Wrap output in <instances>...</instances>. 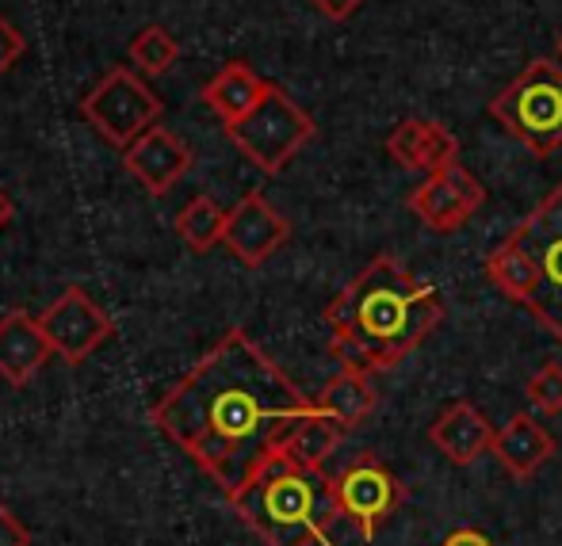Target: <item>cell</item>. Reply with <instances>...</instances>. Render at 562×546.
<instances>
[{
    "instance_id": "cell-16",
    "label": "cell",
    "mask_w": 562,
    "mask_h": 546,
    "mask_svg": "<svg viewBox=\"0 0 562 546\" xmlns=\"http://www.w3.org/2000/svg\"><path fill=\"white\" fill-rule=\"evenodd\" d=\"M490 451H494L497 463H502L513 478H532V474L555 455V436H551L536 417L517 413L497 429L494 447Z\"/></svg>"
},
{
    "instance_id": "cell-14",
    "label": "cell",
    "mask_w": 562,
    "mask_h": 546,
    "mask_svg": "<svg viewBox=\"0 0 562 546\" xmlns=\"http://www.w3.org/2000/svg\"><path fill=\"white\" fill-rule=\"evenodd\" d=\"M494 436H497V429L486 421V413H482L474 401H456V406H448L445 413L437 417V424L429 429V443L456 466H471L482 451L494 447Z\"/></svg>"
},
{
    "instance_id": "cell-22",
    "label": "cell",
    "mask_w": 562,
    "mask_h": 546,
    "mask_svg": "<svg viewBox=\"0 0 562 546\" xmlns=\"http://www.w3.org/2000/svg\"><path fill=\"white\" fill-rule=\"evenodd\" d=\"M525 394L540 413L559 417L562 413V363H543V367L528 378Z\"/></svg>"
},
{
    "instance_id": "cell-2",
    "label": "cell",
    "mask_w": 562,
    "mask_h": 546,
    "mask_svg": "<svg viewBox=\"0 0 562 546\" xmlns=\"http://www.w3.org/2000/svg\"><path fill=\"white\" fill-rule=\"evenodd\" d=\"M440 318L445 298L432 283L417 280L398 257H375L326 306L329 355L363 375L391 371L429 340Z\"/></svg>"
},
{
    "instance_id": "cell-27",
    "label": "cell",
    "mask_w": 562,
    "mask_h": 546,
    "mask_svg": "<svg viewBox=\"0 0 562 546\" xmlns=\"http://www.w3.org/2000/svg\"><path fill=\"white\" fill-rule=\"evenodd\" d=\"M8 218H12V200H8V195L0 192V229L8 226Z\"/></svg>"
},
{
    "instance_id": "cell-11",
    "label": "cell",
    "mask_w": 562,
    "mask_h": 546,
    "mask_svg": "<svg viewBox=\"0 0 562 546\" xmlns=\"http://www.w3.org/2000/svg\"><path fill=\"white\" fill-rule=\"evenodd\" d=\"M291 221L272 207L260 192H249L237 200L234 211H226V234L223 244L241 260L245 268H260L288 244Z\"/></svg>"
},
{
    "instance_id": "cell-3",
    "label": "cell",
    "mask_w": 562,
    "mask_h": 546,
    "mask_svg": "<svg viewBox=\"0 0 562 546\" xmlns=\"http://www.w3.org/2000/svg\"><path fill=\"white\" fill-rule=\"evenodd\" d=\"M229 504L265 546H334V527L345 524L334 481L299 466L283 447L260 463Z\"/></svg>"
},
{
    "instance_id": "cell-20",
    "label": "cell",
    "mask_w": 562,
    "mask_h": 546,
    "mask_svg": "<svg viewBox=\"0 0 562 546\" xmlns=\"http://www.w3.org/2000/svg\"><path fill=\"white\" fill-rule=\"evenodd\" d=\"M223 234H226V211L211 195H195L177 215V237L192 252H200V257L215 249V244H223Z\"/></svg>"
},
{
    "instance_id": "cell-6",
    "label": "cell",
    "mask_w": 562,
    "mask_h": 546,
    "mask_svg": "<svg viewBox=\"0 0 562 546\" xmlns=\"http://www.w3.org/2000/svg\"><path fill=\"white\" fill-rule=\"evenodd\" d=\"M226 138L237 146V153H245L260 172L276 177L283 172L295 153L314 138V118L306 115L280 84H268V92L260 96V104L241 115L237 123H226Z\"/></svg>"
},
{
    "instance_id": "cell-24",
    "label": "cell",
    "mask_w": 562,
    "mask_h": 546,
    "mask_svg": "<svg viewBox=\"0 0 562 546\" xmlns=\"http://www.w3.org/2000/svg\"><path fill=\"white\" fill-rule=\"evenodd\" d=\"M0 546H31V535L12 512L0 504Z\"/></svg>"
},
{
    "instance_id": "cell-15",
    "label": "cell",
    "mask_w": 562,
    "mask_h": 546,
    "mask_svg": "<svg viewBox=\"0 0 562 546\" xmlns=\"http://www.w3.org/2000/svg\"><path fill=\"white\" fill-rule=\"evenodd\" d=\"M54 355V344L38 318L23 310H12L0 318V375L12 386H23L35 378V371Z\"/></svg>"
},
{
    "instance_id": "cell-19",
    "label": "cell",
    "mask_w": 562,
    "mask_h": 546,
    "mask_svg": "<svg viewBox=\"0 0 562 546\" xmlns=\"http://www.w3.org/2000/svg\"><path fill=\"white\" fill-rule=\"evenodd\" d=\"M340 436H345V429H340L334 417H326L318 406H314L311 413L288 432V440H283L280 447L288 451L299 466H306V470H322L326 458L337 451Z\"/></svg>"
},
{
    "instance_id": "cell-23",
    "label": "cell",
    "mask_w": 562,
    "mask_h": 546,
    "mask_svg": "<svg viewBox=\"0 0 562 546\" xmlns=\"http://www.w3.org/2000/svg\"><path fill=\"white\" fill-rule=\"evenodd\" d=\"M23 50H27V43H23V31L15 27L12 20H4V15H0V73H8V69L23 58Z\"/></svg>"
},
{
    "instance_id": "cell-17",
    "label": "cell",
    "mask_w": 562,
    "mask_h": 546,
    "mask_svg": "<svg viewBox=\"0 0 562 546\" xmlns=\"http://www.w3.org/2000/svg\"><path fill=\"white\" fill-rule=\"evenodd\" d=\"M268 92V81L245 61H229L215 73V81L203 89V104L215 111L218 118L226 123H237L241 115H249L252 107L260 104V96Z\"/></svg>"
},
{
    "instance_id": "cell-12",
    "label": "cell",
    "mask_w": 562,
    "mask_h": 546,
    "mask_svg": "<svg viewBox=\"0 0 562 546\" xmlns=\"http://www.w3.org/2000/svg\"><path fill=\"white\" fill-rule=\"evenodd\" d=\"M123 164L149 195H165L184 180L192 169V149L165 126H149L142 138H134L123 153Z\"/></svg>"
},
{
    "instance_id": "cell-26",
    "label": "cell",
    "mask_w": 562,
    "mask_h": 546,
    "mask_svg": "<svg viewBox=\"0 0 562 546\" xmlns=\"http://www.w3.org/2000/svg\"><path fill=\"white\" fill-rule=\"evenodd\" d=\"M440 546H494V543H490V535L479 532V527H456Z\"/></svg>"
},
{
    "instance_id": "cell-21",
    "label": "cell",
    "mask_w": 562,
    "mask_h": 546,
    "mask_svg": "<svg viewBox=\"0 0 562 546\" xmlns=\"http://www.w3.org/2000/svg\"><path fill=\"white\" fill-rule=\"evenodd\" d=\"M126 54H131V61L146 77H161V73H169V69L177 66L180 46H177V38L161 27V23H146V27L131 38V50H126Z\"/></svg>"
},
{
    "instance_id": "cell-7",
    "label": "cell",
    "mask_w": 562,
    "mask_h": 546,
    "mask_svg": "<svg viewBox=\"0 0 562 546\" xmlns=\"http://www.w3.org/2000/svg\"><path fill=\"white\" fill-rule=\"evenodd\" d=\"M161 100L149 89L142 77H134L131 69H112L89 96L81 100V115L92 123V130L100 138H108L112 146H131L134 138L157 126L161 118Z\"/></svg>"
},
{
    "instance_id": "cell-4",
    "label": "cell",
    "mask_w": 562,
    "mask_h": 546,
    "mask_svg": "<svg viewBox=\"0 0 562 546\" xmlns=\"http://www.w3.org/2000/svg\"><path fill=\"white\" fill-rule=\"evenodd\" d=\"M486 111L536 157H551L562 146V69L548 58H536L517 81L490 100Z\"/></svg>"
},
{
    "instance_id": "cell-13",
    "label": "cell",
    "mask_w": 562,
    "mask_h": 546,
    "mask_svg": "<svg viewBox=\"0 0 562 546\" xmlns=\"http://www.w3.org/2000/svg\"><path fill=\"white\" fill-rule=\"evenodd\" d=\"M386 153L394 164L409 172H437L445 164L456 161L459 141L445 123H432V118H402L391 134H386Z\"/></svg>"
},
{
    "instance_id": "cell-8",
    "label": "cell",
    "mask_w": 562,
    "mask_h": 546,
    "mask_svg": "<svg viewBox=\"0 0 562 546\" xmlns=\"http://www.w3.org/2000/svg\"><path fill=\"white\" fill-rule=\"evenodd\" d=\"M329 481H334L340 516L360 532L363 543L375 539V532L398 512V504H402L398 478H394V474L386 470V463H379L371 451L356 455L352 463H348L340 474H334Z\"/></svg>"
},
{
    "instance_id": "cell-25",
    "label": "cell",
    "mask_w": 562,
    "mask_h": 546,
    "mask_svg": "<svg viewBox=\"0 0 562 546\" xmlns=\"http://www.w3.org/2000/svg\"><path fill=\"white\" fill-rule=\"evenodd\" d=\"M314 8H318L326 20H348V15H356L363 8V0H311Z\"/></svg>"
},
{
    "instance_id": "cell-18",
    "label": "cell",
    "mask_w": 562,
    "mask_h": 546,
    "mask_svg": "<svg viewBox=\"0 0 562 546\" xmlns=\"http://www.w3.org/2000/svg\"><path fill=\"white\" fill-rule=\"evenodd\" d=\"M314 406H318L326 417H334L345 432L356 429V424L375 409V386H371V375L352 371V367H340L337 375L322 386V394L314 398Z\"/></svg>"
},
{
    "instance_id": "cell-9",
    "label": "cell",
    "mask_w": 562,
    "mask_h": 546,
    "mask_svg": "<svg viewBox=\"0 0 562 546\" xmlns=\"http://www.w3.org/2000/svg\"><path fill=\"white\" fill-rule=\"evenodd\" d=\"M486 203V187L471 169L459 161L445 164V169L429 172L422 184L409 192V211L437 234H451V229L467 226L474 211Z\"/></svg>"
},
{
    "instance_id": "cell-1",
    "label": "cell",
    "mask_w": 562,
    "mask_h": 546,
    "mask_svg": "<svg viewBox=\"0 0 562 546\" xmlns=\"http://www.w3.org/2000/svg\"><path fill=\"white\" fill-rule=\"evenodd\" d=\"M311 409L314 398L268 360L249 332L229 329L157 401L154 424L234 497Z\"/></svg>"
},
{
    "instance_id": "cell-10",
    "label": "cell",
    "mask_w": 562,
    "mask_h": 546,
    "mask_svg": "<svg viewBox=\"0 0 562 546\" xmlns=\"http://www.w3.org/2000/svg\"><path fill=\"white\" fill-rule=\"evenodd\" d=\"M38 326L46 329L54 352L66 363H85L115 332L112 318L81 287L61 291V298H54V306L38 314Z\"/></svg>"
},
{
    "instance_id": "cell-28",
    "label": "cell",
    "mask_w": 562,
    "mask_h": 546,
    "mask_svg": "<svg viewBox=\"0 0 562 546\" xmlns=\"http://www.w3.org/2000/svg\"><path fill=\"white\" fill-rule=\"evenodd\" d=\"M559 58H562V35H559Z\"/></svg>"
},
{
    "instance_id": "cell-5",
    "label": "cell",
    "mask_w": 562,
    "mask_h": 546,
    "mask_svg": "<svg viewBox=\"0 0 562 546\" xmlns=\"http://www.w3.org/2000/svg\"><path fill=\"white\" fill-rule=\"evenodd\" d=\"M505 241L520 252L532 275V295L525 306L562 344V184L543 195Z\"/></svg>"
}]
</instances>
